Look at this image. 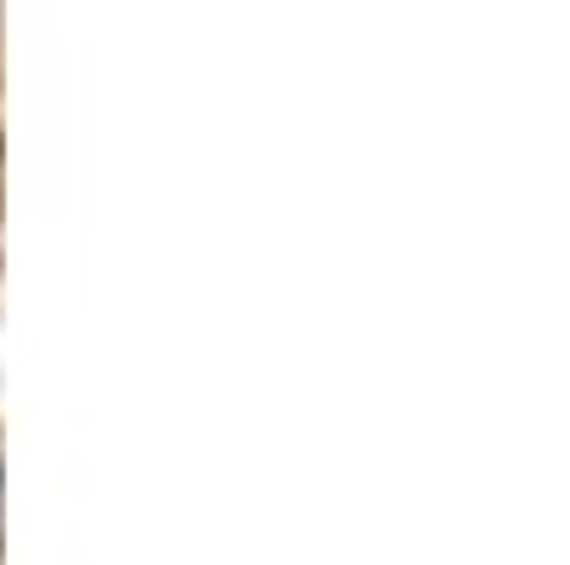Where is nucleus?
Segmentation results:
<instances>
[{"instance_id":"1","label":"nucleus","mask_w":570,"mask_h":565,"mask_svg":"<svg viewBox=\"0 0 570 565\" xmlns=\"http://www.w3.org/2000/svg\"><path fill=\"white\" fill-rule=\"evenodd\" d=\"M0 497H7V475H0Z\"/></svg>"}]
</instances>
